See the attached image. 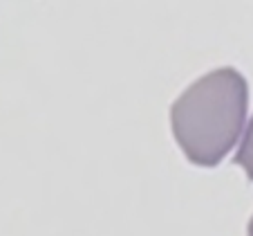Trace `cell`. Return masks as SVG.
<instances>
[{
	"instance_id": "6da1fadb",
	"label": "cell",
	"mask_w": 253,
	"mask_h": 236,
	"mask_svg": "<svg viewBox=\"0 0 253 236\" xmlns=\"http://www.w3.org/2000/svg\"><path fill=\"white\" fill-rule=\"evenodd\" d=\"M247 104V79L233 67L197 79L170 111L172 135L184 155L197 167L220 164L242 133Z\"/></svg>"
},
{
	"instance_id": "7a4b0ae2",
	"label": "cell",
	"mask_w": 253,
	"mask_h": 236,
	"mask_svg": "<svg viewBox=\"0 0 253 236\" xmlns=\"http://www.w3.org/2000/svg\"><path fill=\"white\" fill-rule=\"evenodd\" d=\"M235 164H240L244 169V174L249 176V180H253V117L247 133H244V140L240 144L238 155H235Z\"/></svg>"
},
{
	"instance_id": "3957f363",
	"label": "cell",
	"mask_w": 253,
	"mask_h": 236,
	"mask_svg": "<svg viewBox=\"0 0 253 236\" xmlns=\"http://www.w3.org/2000/svg\"><path fill=\"white\" fill-rule=\"evenodd\" d=\"M249 236H253V218H251V223H249Z\"/></svg>"
}]
</instances>
